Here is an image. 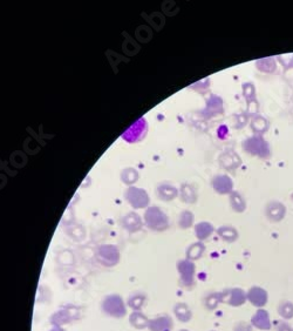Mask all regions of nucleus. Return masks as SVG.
Segmentation results:
<instances>
[{
  "label": "nucleus",
  "mask_w": 293,
  "mask_h": 331,
  "mask_svg": "<svg viewBox=\"0 0 293 331\" xmlns=\"http://www.w3.org/2000/svg\"><path fill=\"white\" fill-rule=\"evenodd\" d=\"M99 260L102 265L113 266L118 261V251L113 246H103L99 251Z\"/></svg>",
  "instance_id": "obj_3"
},
{
  "label": "nucleus",
  "mask_w": 293,
  "mask_h": 331,
  "mask_svg": "<svg viewBox=\"0 0 293 331\" xmlns=\"http://www.w3.org/2000/svg\"><path fill=\"white\" fill-rule=\"evenodd\" d=\"M145 302H146V296L143 295V294H134V295L130 296L129 299H128V305H129L133 310L139 311L140 309L145 305Z\"/></svg>",
  "instance_id": "obj_10"
},
{
  "label": "nucleus",
  "mask_w": 293,
  "mask_h": 331,
  "mask_svg": "<svg viewBox=\"0 0 293 331\" xmlns=\"http://www.w3.org/2000/svg\"><path fill=\"white\" fill-rule=\"evenodd\" d=\"M174 312H175L176 317L181 322H183V323H187V322L191 320V310L184 303H177L175 308H174Z\"/></svg>",
  "instance_id": "obj_8"
},
{
  "label": "nucleus",
  "mask_w": 293,
  "mask_h": 331,
  "mask_svg": "<svg viewBox=\"0 0 293 331\" xmlns=\"http://www.w3.org/2000/svg\"><path fill=\"white\" fill-rule=\"evenodd\" d=\"M219 302H221V296H219V294L216 293L209 294L205 297V299H204V304H205L207 309H215Z\"/></svg>",
  "instance_id": "obj_12"
},
{
  "label": "nucleus",
  "mask_w": 293,
  "mask_h": 331,
  "mask_svg": "<svg viewBox=\"0 0 293 331\" xmlns=\"http://www.w3.org/2000/svg\"><path fill=\"white\" fill-rule=\"evenodd\" d=\"M130 324L136 329H145L148 327L149 320L146 318V315H143L141 311H134L129 317Z\"/></svg>",
  "instance_id": "obj_9"
},
{
  "label": "nucleus",
  "mask_w": 293,
  "mask_h": 331,
  "mask_svg": "<svg viewBox=\"0 0 293 331\" xmlns=\"http://www.w3.org/2000/svg\"><path fill=\"white\" fill-rule=\"evenodd\" d=\"M102 310L106 315L115 318H121L126 316L127 314V308L123 299H122L121 296L115 295V294L107 296L106 298L103 299Z\"/></svg>",
  "instance_id": "obj_1"
},
{
  "label": "nucleus",
  "mask_w": 293,
  "mask_h": 331,
  "mask_svg": "<svg viewBox=\"0 0 293 331\" xmlns=\"http://www.w3.org/2000/svg\"><path fill=\"white\" fill-rule=\"evenodd\" d=\"M277 331H292V330H291V328L289 327V324L280 323L278 326V329H277Z\"/></svg>",
  "instance_id": "obj_14"
},
{
  "label": "nucleus",
  "mask_w": 293,
  "mask_h": 331,
  "mask_svg": "<svg viewBox=\"0 0 293 331\" xmlns=\"http://www.w3.org/2000/svg\"><path fill=\"white\" fill-rule=\"evenodd\" d=\"M252 324L261 330H268L271 328L270 317L265 310H259L255 316L252 317Z\"/></svg>",
  "instance_id": "obj_6"
},
{
  "label": "nucleus",
  "mask_w": 293,
  "mask_h": 331,
  "mask_svg": "<svg viewBox=\"0 0 293 331\" xmlns=\"http://www.w3.org/2000/svg\"><path fill=\"white\" fill-rule=\"evenodd\" d=\"M279 315L286 320L293 317V304L291 302H283L280 303L279 308H278Z\"/></svg>",
  "instance_id": "obj_11"
},
{
  "label": "nucleus",
  "mask_w": 293,
  "mask_h": 331,
  "mask_svg": "<svg viewBox=\"0 0 293 331\" xmlns=\"http://www.w3.org/2000/svg\"><path fill=\"white\" fill-rule=\"evenodd\" d=\"M221 302L228 303L230 305H242L246 299V294L242 289H231L225 293L219 294Z\"/></svg>",
  "instance_id": "obj_2"
},
{
  "label": "nucleus",
  "mask_w": 293,
  "mask_h": 331,
  "mask_svg": "<svg viewBox=\"0 0 293 331\" xmlns=\"http://www.w3.org/2000/svg\"><path fill=\"white\" fill-rule=\"evenodd\" d=\"M181 331H189V330H181Z\"/></svg>",
  "instance_id": "obj_16"
},
{
  "label": "nucleus",
  "mask_w": 293,
  "mask_h": 331,
  "mask_svg": "<svg viewBox=\"0 0 293 331\" xmlns=\"http://www.w3.org/2000/svg\"><path fill=\"white\" fill-rule=\"evenodd\" d=\"M190 265H189V263H182V265L179 266V272L182 275V283L187 288L194 286V268Z\"/></svg>",
  "instance_id": "obj_7"
},
{
  "label": "nucleus",
  "mask_w": 293,
  "mask_h": 331,
  "mask_svg": "<svg viewBox=\"0 0 293 331\" xmlns=\"http://www.w3.org/2000/svg\"><path fill=\"white\" fill-rule=\"evenodd\" d=\"M51 331H65V330H62V329H61L60 327H56V328H53V329H52Z\"/></svg>",
  "instance_id": "obj_15"
},
{
  "label": "nucleus",
  "mask_w": 293,
  "mask_h": 331,
  "mask_svg": "<svg viewBox=\"0 0 293 331\" xmlns=\"http://www.w3.org/2000/svg\"><path fill=\"white\" fill-rule=\"evenodd\" d=\"M173 320L169 316H167V315L150 320L148 324V328L151 331H170L173 329Z\"/></svg>",
  "instance_id": "obj_4"
},
{
  "label": "nucleus",
  "mask_w": 293,
  "mask_h": 331,
  "mask_svg": "<svg viewBox=\"0 0 293 331\" xmlns=\"http://www.w3.org/2000/svg\"><path fill=\"white\" fill-rule=\"evenodd\" d=\"M234 330L236 331H251V328H250L249 326H246V324L240 323V324H238Z\"/></svg>",
  "instance_id": "obj_13"
},
{
  "label": "nucleus",
  "mask_w": 293,
  "mask_h": 331,
  "mask_svg": "<svg viewBox=\"0 0 293 331\" xmlns=\"http://www.w3.org/2000/svg\"><path fill=\"white\" fill-rule=\"evenodd\" d=\"M246 297H248L249 301L256 306H263L267 301L266 291L258 287L251 288Z\"/></svg>",
  "instance_id": "obj_5"
}]
</instances>
